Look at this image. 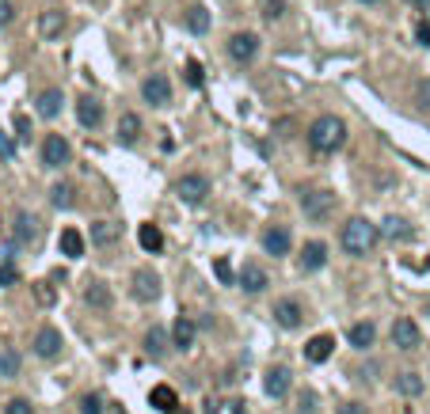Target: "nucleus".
<instances>
[{
    "label": "nucleus",
    "instance_id": "obj_9",
    "mask_svg": "<svg viewBox=\"0 0 430 414\" xmlns=\"http://www.w3.org/2000/svg\"><path fill=\"white\" fill-rule=\"evenodd\" d=\"M274 323H278L282 331H297V327L305 323V308H301V301L286 297V301L274 304Z\"/></svg>",
    "mask_w": 430,
    "mask_h": 414
},
{
    "label": "nucleus",
    "instance_id": "obj_43",
    "mask_svg": "<svg viewBox=\"0 0 430 414\" xmlns=\"http://www.w3.org/2000/svg\"><path fill=\"white\" fill-rule=\"evenodd\" d=\"M187 80H190V88H202V65L199 61H190L187 65Z\"/></svg>",
    "mask_w": 430,
    "mask_h": 414
},
{
    "label": "nucleus",
    "instance_id": "obj_39",
    "mask_svg": "<svg viewBox=\"0 0 430 414\" xmlns=\"http://www.w3.org/2000/svg\"><path fill=\"white\" fill-rule=\"evenodd\" d=\"M4 414H34L31 399H12V403H4Z\"/></svg>",
    "mask_w": 430,
    "mask_h": 414
},
{
    "label": "nucleus",
    "instance_id": "obj_3",
    "mask_svg": "<svg viewBox=\"0 0 430 414\" xmlns=\"http://www.w3.org/2000/svg\"><path fill=\"white\" fill-rule=\"evenodd\" d=\"M301 209L313 225H324L335 213V194L331 190H308V194H301Z\"/></svg>",
    "mask_w": 430,
    "mask_h": 414
},
{
    "label": "nucleus",
    "instance_id": "obj_35",
    "mask_svg": "<svg viewBox=\"0 0 430 414\" xmlns=\"http://www.w3.org/2000/svg\"><path fill=\"white\" fill-rule=\"evenodd\" d=\"M381 235H389V240H407L411 228H407L400 217H389V220H385V228H381Z\"/></svg>",
    "mask_w": 430,
    "mask_h": 414
},
{
    "label": "nucleus",
    "instance_id": "obj_33",
    "mask_svg": "<svg viewBox=\"0 0 430 414\" xmlns=\"http://www.w3.org/2000/svg\"><path fill=\"white\" fill-rule=\"evenodd\" d=\"M187 27H190L194 34H206V31H210V12L202 8V4H194V8L187 12Z\"/></svg>",
    "mask_w": 430,
    "mask_h": 414
},
{
    "label": "nucleus",
    "instance_id": "obj_51",
    "mask_svg": "<svg viewBox=\"0 0 430 414\" xmlns=\"http://www.w3.org/2000/svg\"><path fill=\"white\" fill-rule=\"evenodd\" d=\"M91 4H100V0H91Z\"/></svg>",
    "mask_w": 430,
    "mask_h": 414
},
{
    "label": "nucleus",
    "instance_id": "obj_44",
    "mask_svg": "<svg viewBox=\"0 0 430 414\" xmlns=\"http://www.w3.org/2000/svg\"><path fill=\"white\" fill-rule=\"evenodd\" d=\"M16 19V8H12V0H0V27H8Z\"/></svg>",
    "mask_w": 430,
    "mask_h": 414
},
{
    "label": "nucleus",
    "instance_id": "obj_40",
    "mask_svg": "<svg viewBox=\"0 0 430 414\" xmlns=\"http://www.w3.org/2000/svg\"><path fill=\"white\" fill-rule=\"evenodd\" d=\"M316 411V395L313 391H301L297 395V414H313Z\"/></svg>",
    "mask_w": 430,
    "mask_h": 414
},
{
    "label": "nucleus",
    "instance_id": "obj_2",
    "mask_svg": "<svg viewBox=\"0 0 430 414\" xmlns=\"http://www.w3.org/2000/svg\"><path fill=\"white\" fill-rule=\"evenodd\" d=\"M377 240H381V228L373 225V220H365V217H350L347 225H343V235H339L343 251H347L350 259H365Z\"/></svg>",
    "mask_w": 430,
    "mask_h": 414
},
{
    "label": "nucleus",
    "instance_id": "obj_38",
    "mask_svg": "<svg viewBox=\"0 0 430 414\" xmlns=\"http://www.w3.org/2000/svg\"><path fill=\"white\" fill-rule=\"evenodd\" d=\"M19 281V270L12 266V259H4L0 262V285H16Z\"/></svg>",
    "mask_w": 430,
    "mask_h": 414
},
{
    "label": "nucleus",
    "instance_id": "obj_7",
    "mask_svg": "<svg viewBox=\"0 0 430 414\" xmlns=\"http://www.w3.org/2000/svg\"><path fill=\"white\" fill-rule=\"evenodd\" d=\"M141 99L152 103V106H168V103H172V80H168L164 73L145 76V80H141Z\"/></svg>",
    "mask_w": 430,
    "mask_h": 414
},
{
    "label": "nucleus",
    "instance_id": "obj_49",
    "mask_svg": "<svg viewBox=\"0 0 430 414\" xmlns=\"http://www.w3.org/2000/svg\"><path fill=\"white\" fill-rule=\"evenodd\" d=\"M411 4H419V8H427V4H430V0H411Z\"/></svg>",
    "mask_w": 430,
    "mask_h": 414
},
{
    "label": "nucleus",
    "instance_id": "obj_32",
    "mask_svg": "<svg viewBox=\"0 0 430 414\" xmlns=\"http://www.w3.org/2000/svg\"><path fill=\"white\" fill-rule=\"evenodd\" d=\"M259 16L267 23H282L286 19V0H259Z\"/></svg>",
    "mask_w": 430,
    "mask_h": 414
},
{
    "label": "nucleus",
    "instance_id": "obj_24",
    "mask_svg": "<svg viewBox=\"0 0 430 414\" xmlns=\"http://www.w3.org/2000/svg\"><path fill=\"white\" fill-rule=\"evenodd\" d=\"M168 346H172V338H168L164 327H149V334H145V354H149L152 361H160L168 354Z\"/></svg>",
    "mask_w": 430,
    "mask_h": 414
},
{
    "label": "nucleus",
    "instance_id": "obj_31",
    "mask_svg": "<svg viewBox=\"0 0 430 414\" xmlns=\"http://www.w3.org/2000/svg\"><path fill=\"white\" fill-rule=\"evenodd\" d=\"M61 251H65L69 259H80L84 255V235L76 232V228H65V232H61Z\"/></svg>",
    "mask_w": 430,
    "mask_h": 414
},
{
    "label": "nucleus",
    "instance_id": "obj_15",
    "mask_svg": "<svg viewBox=\"0 0 430 414\" xmlns=\"http://www.w3.org/2000/svg\"><path fill=\"white\" fill-rule=\"evenodd\" d=\"M236 285H240L244 292H263L267 285H271V277H267L263 266H256V262H244L240 274H236Z\"/></svg>",
    "mask_w": 430,
    "mask_h": 414
},
{
    "label": "nucleus",
    "instance_id": "obj_19",
    "mask_svg": "<svg viewBox=\"0 0 430 414\" xmlns=\"http://www.w3.org/2000/svg\"><path fill=\"white\" fill-rule=\"evenodd\" d=\"M111 301H115V297H111V285H107V281H100V277H95V281L84 285V304H91V308L107 312Z\"/></svg>",
    "mask_w": 430,
    "mask_h": 414
},
{
    "label": "nucleus",
    "instance_id": "obj_13",
    "mask_svg": "<svg viewBox=\"0 0 430 414\" xmlns=\"http://www.w3.org/2000/svg\"><path fill=\"white\" fill-rule=\"evenodd\" d=\"M38 232H42V220L34 217V213H19L16 225H12V240H16V247L34 244V240H38Z\"/></svg>",
    "mask_w": 430,
    "mask_h": 414
},
{
    "label": "nucleus",
    "instance_id": "obj_5",
    "mask_svg": "<svg viewBox=\"0 0 430 414\" xmlns=\"http://www.w3.org/2000/svg\"><path fill=\"white\" fill-rule=\"evenodd\" d=\"M69 156H73V148H69V141L61 137V133H46V141H42V168H65Z\"/></svg>",
    "mask_w": 430,
    "mask_h": 414
},
{
    "label": "nucleus",
    "instance_id": "obj_16",
    "mask_svg": "<svg viewBox=\"0 0 430 414\" xmlns=\"http://www.w3.org/2000/svg\"><path fill=\"white\" fill-rule=\"evenodd\" d=\"M76 122L84 126V130H100L103 122V103L95 95H84L80 103H76Z\"/></svg>",
    "mask_w": 430,
    "mask_h": 414
},
{
    "label": "nucleus",
    "instance_id": "obj_6",
    "mask_svg": "<svg viewBox=\"0 0 430 414\" xmlns=\"http://www.w3.org/2000/svg\"><path fill=\"white\" fill-rule=\"evenodd\" d=\"M256 54H259V34L236 31V34L229 38V57L236 61V65H251V61H256Z\"/></svg>",
    "mask_w": 430,
    "mask_h": 414
},
{
    "label": "nucleus",
    "instance_id": "obj_29",
    "mask_svg": "<svg viewBox=\"0 0 430 414\" xmlns=\"http://www.w3.org/2000/svg\"><path fill=\"white\" fill-rule=\"evenodd\" d=\"M137 240H141V247H145V251H152V255L164 247V232H160L157 225H141V228H137Z\"/></svg>",
    "mask_w": 430,
    "mask_h": 414
},
{
    "label": "nucleus",
    "instance_id": "obj_22",
    "mask_svg": "<svg viewBox=\"0 0 430 414\" xmlns=\"http://www.w3.org/2000/svg\"><path fill=\"white\" fill-rule=\"evenodd\" d=\"M61 103H65L61 88H46L38 99H34V111H38L42 118H58V114H61Z\"/></svg>",
    "mask_w": 430,
    "mask_h": 414
},
{
    "label": "nucleus",
    "instance_id": "obj_25",
    "mask_svg": "<svg viewBox=\"0 0 430 414\" xmlns=\"http://www.w3.org/2000/svg\"><path fill=\"white\" fill-rule=\"evenodd\" d=\"M137 137H141V118L133 111H126L122 118H118V141H122V145H137Z\"/></svg>",
    "mask_w": 430,
    "mask_h": 414
},
{
    "label": "nucleus",
    "instance_id": "obj_26",
    "mask_svg": "<svg viewBox=\"0 0 430 414\" xmlns=\"http://www.w3.org/2000/svg\"><path fill=\"white\" fill-rule=\"evenodd\" d=\"M149 403H152V406H157V411H160V414H172V411H175V406H179V399H175V391H172V388H168V384H157V388H152V391H149Z\"/></svg>",
    "mask_w": 430,
    "mask_h": 414
},
{
    "label": "nucleus",
    "instance_id": "obj_50",
    "mask_svg": "<svg viewBox=\"0 0 430 414\" xmlns=\"http://www.w3.org/2000/svg\"><path fill=\"white\" fill-rule=\"evenodd\" d=\"M362 4H381V0H362Z\"/></svg>",
    "mask_w": 430,
    "mask_h": 414
},
{
    "label": "nucleus",
    "instance_id": "obj_27",
    "mask_svg": "<svg viewBox=\"0 0 430 414\" xmlns=\"http://www.w3.org/2000/svg\"><path fill=\"white\" fill-rule=\"evenodd\" d=\"M347 338H350V346H354V349H370L373 342H377V327H373V323H354L347 331Z\"/></svg>",
    "mask_w": 430,
    "mask_h": 414
},
{
    "label": "nucleus",
    "instance_id": "obj_12",
    "mask_svg": "<svg viewBox=\"0 0 430 414\" xmlns=\"http://www.w3.org/2000/svg\"><path fill=\"white\" fill-rule=\"evenodd\" d=\"M61 346H65V342H61L58 327H42V331L34 334V354H38L42 361H54L61 354Z\"/></svg>",
    "mask_w": 430,
    "mask_h": 414
},
{
    "label": "nucleus",
    "instance_id": "obj_30",
    "mask_svg": "<svg viewBox=\"0 0 430 414\" xmlns=\"http://www.w3.org/2000/svg\"><path fill=\"white\" fill-rule=\"evenodd\" d=\"M76 190L73 187H69V183H58V187H50V205H54V209H73V205H76Z\"/></svg>",
    "mask_w": 430,
    "mask_h": 414
},
{
    "label": "nucleus",
    "instance_id": "obj_10",
    "mask_svg": "<svg viewBox=\"0 0 430 414\" xmlns=\"http://www.w3.org/2000/svg\"><path fill=\"white\" fill-rule=\"evenodd\" d=\"M290 384H293V373L286 365H271V369H267V376H263V391L271 399H286V395H290Z\"/></svg>",
    "mask_w": 430,
    "mask_h": 414
},
{
    "label": "nucleus",
    "instance_id": "obj_17",
    "mask_svg": "<svg viewBox=\"0 0 430 414\" xmlns=\"http://www.w3.org/2000/svg\"><path fill=\"white\" fill-rule=\"evenodd\" d=\"M328 266V244L324 240H308L305 251H301V270L305 274H316V270Z\"/></svg>",
    "mask_w": 430,
    "mask_h": 414
},
{
    "label": "nucleus",
    "instance_id": "obj_8",
    "mask_svg": "<svg viewBox=\"0 0 430 414\" xmlns=\"http://www.w3.org/2000/svg\"><path fill=\"white\" fill-rule=\"evenodd\" d=\"M392 346L404 349V354H411V349L422 346V334H419V323L407 316H400L396 323H392Z\"/></svg>",
    "mask_w": 430,
    "mask_h": 414
},
{
    "label": "nucleus",
    "instance_id": "obj_18",
    "mask_svg": "<svg viewBox=\"0 0 430 414\" xmlns=\"http://www.w3.org/2000/svg\"><path fill=\"white\" fill-rule=\"evenodd\" d=\"M122 240V225L115 220H91V247H115Z\"/></svg>",
    "mask_w": 430,
    "mask_h": 414
},
{
    "label": "nucleus",
    "instance_id": "obj_48",
    "mask_svg": "<svg viewBox=\"0 0 430 414\" xmlns=\"http://www.w3.org/2000/svg\"><path fill=\"white\" fill-rule=\"evenodd\" d=\"M339 414H365V406H362V403H343Z\"/></svg>",
    "mask_w": 430,
    "mask_h": 414
},
{
    "label": "nucleus",
    "instance_id": "obj_37",
    "mask_svg": "<svg viewBox=\"0 0 430 414\" xmlns=\"http://www.w3.org/2000/svg\"><path fill=\"white\" fill-rule=\"evenodd\" d=\"M80 414H103V399L95 395V391H88V395L80 399Z\"/></svg>",
    "mask_w": 430,
    "mask_h": 414
},
{
    "label": "nucleus",
    "instance_id": "obj_1",
    "mask_svg": "<svg viewBox=\"0 0 430 414\" xmlns=\"http://www.w3.org/2000/svg\"><path fill=\"white\" fill-rule=\"evenodd\" d=\"M308 148H313L316 156H335L343 145H347V126H343V118H335V114H320L313 126H308Z\"/></svg>",
    "mask_w": 430,
    "mask_h": 414
},
{
    "label": "nucleus",
    "instance_id": "obj_4",
    "mask_svg": "<svg viewBox=\"0 0 430 414\" xmlns=\"http://www.w3.org/2000/svg\"><path fill=\"white\" fill-rule=\"evenodd\" d=\"M175 198L187 202V205H202L210 198V179L199 175V171H190V175H183V179L175 183Z\"/></svg>",
    "mask_w": 430,
    "mask_h": 414
},
{
    "label": "nucleus",
    "instance_id": "obj_34",
    "mask_svg": "<svg viewBox=\"0 0 430 414\" xmlns=\"http://www.w3.org/2000/svg\"><path fill=\"white\" fill-rule=\"evenodd\" d=\"M19 354L16 349H0V376H19Z\"/></svg>",
    "mask_w": 430,
    "mask_h": 414
},
{
    "label": "nucleus",
    "instance_id": "obj_21",
    "mask_svg": "<svg viewBox=\"0 0 430 414\" xmlns=\"http://www.w3.org/2000/svg\"><path fill=\"white\" fill-rule=\"evenodd\" d=\"M38 31H42V38H46V42L61 38V31H65V12H58V8L42 12V16H38Z\"/></svg>",
    "mask_w": 430,
    "mask_h": 414
},
{
    "label": "nucleus",
    "instance_id": "obj_20",
    "mask_svg": "<svg viewBox=\"0 0 430 414\" xmlns=\"http://www.w3.org/2000/svg\"><path fill=\"white\" fill-rule=\"evenodd\" d=\"M194 331H199V327H194V319L190 316H179L172 323V346L175 349H190L194 346Z\"/></svg>",
    "mask_w": 430,
    "mask_h": 414
},
{
    "label": "nucleus",
    "instance_id": "obj_46",
    "mask_svg": "<svg viewBox=\"0 0 430 414\" xmlns=\"http://www.w3.org/2000/svg\"><path fill=\"white\" fill-rule=\"evenodd\" d=\"M0 156H4V160H12V156H16V145H12L4 133H0Z\"/></svg>",
    "mask_w": 430,
    "mask_h": 414
},
{
    "label": "nucleus",
    "instance_id": "obj_28",
    "mask_svg": "<svg viewBox=\"0 0 430 414\" xmlns=\"http://www.w3.org/2000/svg\"><path fill=\"white\" fill-rule=\"evenodd\" d=\"M392 388H396L400 395L415 399V395H422V388H427V384H422V376H419V373H400L396 380H392Z\"/></svg>",
    "mask_w": 430,
    "mask_h": 414
},
{
    "label": "nucleus",
    "instance_id": "obj_45",
    "mask_svg": "<svg viewBox=\"0 0 430 414\" xmlns=\"http://www.w3.org/2000/svg\"><path fill=\"white\" fill-rule=\"evenodd\" d=\"M16 133H19V141H27V137H31V122H27L23 114H16Z\"/></svg>",
    "mask_w": 430,
    "mask_h": 414
},
{
    "label": "nucleus",
    "instance_id": "obj_11",
    "mask_svg": "<svg viewBox=\"0 0 430 414\" xmlns=\"http://www.w3.org/2000/svg\"><path fill=\"white\" fill-rule=\"evenodd\" d=\"M133 301H141V304H149V301H157L160 297V277L152 274V270H137V274H133Z\"/></svg>",
    "mask_w": 430,
    "mask_h": 414
},
{
    "label": "nucleus",
    "instance_id": "obj_23",
    "mask_svg": "<svg viewBox=\"0 0 430 414\" xmlns=\"http://www.w3.org/2000/svg\"><path fill=\"white\" fill-rule=\"evenodd\" d=\"M331 349H335V338H331V334H316V338H308V346H305V361L320 365V361L331 358Z\"/></svg>",
    "mask_w": 430,
    "mask_h": 414
},
{
    "label": "nucleus",
    "instance_id": "obj_14",
    "mask_svg": "<svg viewBox=\"0 0 430 414\" xmlns=\"http://www.w3.org/2000/svg\"><path fill=\"white\" fill-rule=\"evenodd\" d=\"M290 247H293V235H290V228H282V225H274V228H267L263 232V251L267 255H290Z\"/></svg>",
    "mask_w": 430,
    "mask_h": 414
},
{
    "label": "nucleus",
    "instance_id": "obj_36",
    "mask_svg": "<svg viewBox=\"0 0 430 414\" xmlns=\"http://www.w3.org/2000/svg\"><path fill=\"white\" fill-rule=\"evenodd\" d=\"M34 297H38L42 308H50V304L58 301V292H54V285H50V281H34Z\"/></svg>",
    "mask_w": 430,
    "mask_h": 414
},
{
    "label": "nucleus",
    "instance_id": "obj_47",
    "mask_svg": "<svg viewBox=\"0 0 430 414\" xmlns=\"http://www.w3.org/2000/svg\"><path fill=\"white\" fill-rule=\"evenodd\" d=\"M415 34H419V42H422V46H430V19H422V23L415 27Z\"/></svg>",
    "mask_w": 430,
    "mask_h": 414
},
{
    "label": "nucleus",
    "instance_id": "obj_41",
    "mask_svg": "<svg viewBox=\"0 0 430 414\" xmlns=\"http://www.w3.org/2000/svg\"><path fill=\"white\" fill-rule=\"evenodd\" d=\"M415 103L430 111V76H427V80H419V88H415Z\"/></svg>",
    "mask_w": 430,
    "mask_h": 414
},
{
    "label": "nucleus",
    "instance_id": "obj_42",
    "mask_svg": "<svg viewBox=\"0 0 430 414\" xmlns=\"http://www.w3.org/2000/svg\"><path fill=\"white\" fill-rule=\"evenodd\" d=\"M214 270H217V277H221L225 285H232V281H236V277H232V266H229V259H217V262H214Z\"/></svg>",
    "mask_w": 430,
    "mask_h": 414
}]
</instances>
